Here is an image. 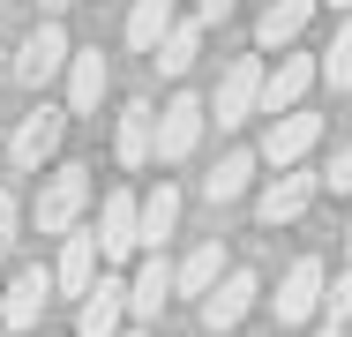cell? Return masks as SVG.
I'll return each instance as SVG.
<instances>
[{
    "label": "cell",
    "instance_id": "30",
    "mask_svg": "<svg viewBox=\"0 0 352 337\" xmlns=\"http://www.w3.org/2000/svg\"><path fill=\"white\" fill-rule=\"evenodd\" d=\"M315 337H345V330H338V323H322V330H315Z\"/></svg>",
    "mask_w": 352,
    "mask_h": 337
},
{
    "label": "cell",
    "instance_id": "1",
    "mask_svg": "<svg viewBox=\"0 0 352 337\" xmlns=\"http://www.w3.org/2000/svg\"><path fill=\"white\" fill-rule=\"evenodd\" d=\"M90 202H98V188H90V165H60V173H45V188H38V232H75L82 217H90Z\"/></svg>",
    "mask_w": 352,
    "mask_h": 337
},
{
    "label": "cell",
    "instance_id": "23",
    "mask_svg": "<svg viewBox=\"0 0 352 337\" xmlns=\"http://www.w3.org/2000/svg\"><path fill=\"white\" fill-rule=\"evenodd\" d=\"M173 23H180V0H135V8H128V45L150 61V45H157Z\"/></svg>",
    "mask_w": 352,
    "mask_h": 337
},
{
    "label": "cell",
    "instance_id": "5",
    "mask_svg": "<svg viewBox=\"0 0 352 337\" xmlns=\"http://www.w3.org/2000/svg\"><path fill=\"white\" fill-rule=\"evenodd\" d=\"M60 135H68V105H38V113H23V128H15V142H8V173H38V165H53Z\"/></svg>",
    "mask_w": 352,
    "mask_h": 337
},
{
    "label": "cell",
    "instance_id": "28",
    "mask_svg": "<svg viewBox=\"0 0 352 337\" xmlns=\"http://www.w3.org/2000/svg\"><path fill=\"white\" fill-rule=\"evenodd\" d=\"M232 8H240V0H195V23H203V30H210V23H225V15H232Z\"/></svg>",
    "mask_w": 352,
    "mask_h": 337
},
{
    "label": "cell",
    "instance_id": "21",
    "mask_svg": "<svg viewBox=\"0 0 352 337\" xmlns=\"http://www.w3.org/2000/svg\"><path fill=\"white\" fill-rule=\"evenodd\" d=\"M255 165H263L255 150H225L210 173H203V195H210V202H240V195H248V180H255Z\"/></svg>",
    "mask_w": 352,
    "mask_h": 337
},
{
    "label": "cell",
    "instance_id": "19",
    "mask_svg": "<svg viewBox=\"0 0 352 337\" xmlns=\"http://www.w3.org/2000/svg\"><path fill=\"white\" fill-rule=\"evenodd\" d=\"M195 53H203V23H195V15H188V23H173V30H165V38H157V45H150V67H157V75H173V83H180V75H188V67H195Z\"/></svg>",
    "mask_w": 352,
    "mask_h": 337
},
{
    "label": "cell",
    "instance_id": "18",
    "mask_svg": "<svg viewBox=\"0 0 352 337\" xmlns=\"http://www.w3.org/2000/svg\"><path fill=\"white\" fill-rule=\"evenodd\" d=\"M307 23H315V0H270V8L255 15V45H263V53H285Z\"/></svg>",
    "mask_w": 352,
    "mask_h": 337
},
{
    "label": "cell",
    "instance_id": "8",
    "mask_svg": "<svg viewBox=\"0 0 352 337\" xmlns=\"http://www.w3.org/2000/svg\"><path fill=\"white\" fill-rule=\"evenodd\" d=\"M322 285H330L322 255H300V263L278 277V292H263V300L278 307V323H307V315H322Z\"/></svg>",
    "mask_w": 352,
    "mask_h": 337
},
{
    "label": "cell",
    "instance_id": "15",
    "mask_svg": "<svg viewBox=\"0 0 352 337\" xmlns=\"http://www.w3.org/2000/svg\"><path fill=\"white\" fill-rule=\"evenodd\" d=\"M315 90V61L307 53H278V67H263V113H292Z\"/></svg>",
    "mask_w": 352,
    "mask_h": 337
},
{
    "label": "cell",
    "instance_id": "22",
    "mask_svg": "<svg viewBox=\"0 0 352 337\" xmlns=\"http://www.w3.org/2000/svg\"><path fill=\"white\" fill-rule=\"evenodd\" d=\"M225 270H232V263H225V240H203V248H188V263L173 270V292H195V300H203Z\"/></svg>",
    "mask_w": 352,
    "mask_h": 337
},
{
    "label": "cell",
    "instance_id": "9",
    "mask_svg": "<svg viewBox=\"0 0 352 337\" xmlns=\"http://www.w3.org/2000/svg\"><path fill=\"white\" fill-rule=\"evenodd\" d=\"M45 300H53V270H45V263L15 270V285L0 292V330H38Z\"/></svg>",
    "mask_w": 352,
    "mask_h": 337
},
{
    "label": "cell",
    "instance_id": "24",
    "mask_svg": "<svg viewBox=\"0 0 352 337\" xmlns=\"http://www.w3.org/2000/svg\"><path fill=\"white\" fill-rule=\"evenodd\" d=\"M315 83H330V90H352V15H345V30L330 38V53L315 61Z\"/></svg>",
    "mask_w": 352,
    "mask_h": 337
},
{
    "label": "cell",
    "instance_id": "31",
    "mask_svg": "<svg viewBox=\"0 0 352 337\" xmlns=\"http://www.w3.org/2000/svg\"><path fill=\"white\" fill-rule=\"evenodd\" d=\"M330 8H345V15H352V0H330Z\"/></svg>",
    "mask_w": 352,
    "mask_h": 337
},
{
    "label": "cell",
    "instance_id": "25",
    "mask_svg": "<svg viewBox=\"0 0 352 337\" xmlns=\"http://www.w3.org/2000/svg\"><path fill=\"white\" fill-rule=\"evenodd\" d=\"M322 323H352V270H338V285H322Z\"/></svg>",
    "mask_w": 352,
    "mask_h": 337
},
{
    "label": "cell",
    "instance_id": "26",
    "mask_svg": "<svg viewBox=\"0 0 352 337\" xmlns=\"http://www.w3.org/2000/svg\"><path fill=\"white\" fill-rule=\"evenodd\" d=\"M15 225H23V202H15L8 188H0V263L15 255Z\"/></svg>",
    "mask_w": 352,
    "mask_h": 337
},
{
    "label": "cell",
    "instance_id": "11",
    "mask_svg": "<svg viewBox=\"0 0 352 337\" xmlns=\"http://www.w3.org/2000/svg\"><path fill=\"white\" fill-rule=\"evenodd\" d=\"M113 150H120V165H128V173L157 165V105H150V98L120 105V128H113Z\"/></svg>",
    "mask_w": 352,
    "mask_h": 337
},
{
    "label": "cell",
    "instance_id": "17",
    "mask_svg": "<svg viewBox=\"0 0 352 337\" xmlns=\"http://www.w3.org/2000/svg\"><path fill=\"white\" fill-rule=\"evenodd\" d=\"M165 300H173V263H165V255H142V270L128 277V315H135V323H157Z\"/></svg>",
    "mask_w": 352,
    "mask_h": 337
},
{
    "label": "cell",
    "instance_id": "29",
    "mask_svg": "<svg viewBox=\"0 0 352 337\" xmlns=\"http://www.w3.org/2000/svg\"><path fill=\"white\" fill-rule=\"evenodd\" d=\"M60 8H75V0H45V15H60Z\"/></svg>",
    "mask_w": 352,
    "mask_h": 337
},
{
    "label": "cell",
    "instance_id": "35",
    "mask_svg": "<svg viewBox=\"0 0 352 337\" xmlns=\"http://www.w3.org/2000/svg\"><path fill=\"white\" fill-rule=\"evenodd\" d=\"M345 337H352V323H345Z\"/></svg>",
    "mask_w": 352,
    "mask_h": 337
},
{
    "label": "cell",
    "instance_id": "6",
    "mask_svg": "<svg viewBox=\"0 0 352 337\" xmlns=\"http://www.w3.org/2000/svg\"><path fill=\"white\" fill-rule=\"evenodd\" d=\"M315 142H322V113H300V105H292V113H270V128H263V150H255V157L278 165V173H292Z\"/></svg>",
    "mask_w": 352,
    "mask_h": 337
},
{
    "label": "cell",
    "instance_id": "16",
    "mask_svg": "<svg viewBox=\"0 0 352 337\" xmlns=\"http://www.w3.org/2000/svg\"><path fill=\"white\" fill-rule=\"evenodd\" d=\"M315 188H322V180L292 165V173H278V180H270V188L255 195V217H263V225H292V217H300V210L315 202Z\"/></svg>",
    "mask_w": 352,
    "mask_h": 337
},
{
    "label": "cell",
    "instance_id": "20",
    "mask_svg": "<svg viewBox=\"0 0 352 337\" xmlns=\"http://www.w3.org/2000/svg\"><path fill=\"white\" fill-rule=\"evenodd\" d=\"M105 53L90 45V53H68V113H98V98H105Z\"/></svg>",
    "mask_w": 352,
    "mask_h": 337
},
{
    "label": "cell",
    "instance_id": "2",
    "mask_svg": "<svg viewBox=\"0 0 352 337\" xmlns=\"http://www.w3.org/2000/svg\"><path fill=\"white\" fill-rule=\"evenodd\" d=\"M217 128H240V120H255L263 113V53H240V61L217 75V98L203 105Z\"/></svg>",
    "mask_w": 352,
    "mask_h": 337
},
{
    "label": "cell",
    "instance_id": "32",
    "mask_svg": "<svg viewBox=\"0 0 352 337\" xmlns=\"http://www.w3.org/2000/svg\"><path fill=\"white\" fill-rule=\"evenodd\" d=\"M345 255H352V225H345Z\"/></svg>",
    "mask_w": 352,
    "mask_h": 337
},
{
    "label": "cell",
    "instance_id": "27",
    "mask_svg": "<svg viewBox=\"0 0 352 337\" xmlns=\"http://www.w3.org/2000/svg\"><path fill=\"white\" fill-rule=\"evenodd\" d=\"M315 180H322L330 195H352V142L338 150V157H330V173H315Z\"/></svg>",
    "mask_w": 352,
    "mask_h": 337
},
{
    "label": "cell",
    "instance_id": "14",
    "mask_svg": "<svg viewBox=\"0 0 352 337\" xmlns=\"http://www.w3.org/2000/svg\"><path fill=\"white\" fill-rule=\"evenodd\" d=\"M98 255L105 263H120V255H135V188H113V195L98 202Z\"/></svg>",
    "mask_w": 352,
    "mask_h": 337
},
{
    "label": "cell",
    "instance_id": "4",
    "mask_svg": "<svg viewBox=\"0 0 352 337\" xmlns=\"http://www.w3.org/2000/svg\"><path fill=\"white\" fill-rule=\"evenodd\" d=\"M68 53L75 45H68V30H60V15H45V23L15 45V83H23V90H45L53 75H68Z\"/></svg>",
    "mask_w": 352,
    "mask_h": 337
},
{
    "label": "cell",
    "instance_id": "10",
    "mask_svg": "<svg viewBox=\"0 0 352 337\" xmlns=\"http://www.w3.org/2000/svg\"><path fill=\"white\" fill-rule=\"evenodd\" d=\"M98 232L90 225H75V232H60V263H53V292H68V300H82L90 285H98Z\"/></svg>",
    "mask_w": 352,
    "mask_h": 337
},
{
    "label": "cell",
    "instance_id": "7",
    "mask_svg": "<svg viewBox=\"0 0 352 337\" xmlns=\"http://www.w3.org/2000/svg\"><path fill=\"white\" fill-rule=\"evenodd\" d=\"M255 307H263V277L255 270H225L210 292H203V330H240Z\"/></svg>",
    "mask_w": 352,
    "mask_h": 337
},
{
    "label": "cell",
    "instance_id": "13",
    "mask_svg": "<svg viewBox=\"0 0 352 337\" xmlns=\"http://www.w3.org/2000/svg\"><path fill=\"white\" fill-rule=\"evenodd\" d=\"M173 225H180V188L173 180H157L150 195H135V248L142 255H157L173 240Z\"/></svg>",
    "mask_w": 352,
    "mask_h": 337
},
{
    "label": "cell",
    "instance_id": "34",
    "mask_svg": "<svg viewBox=\"0 0 352 337\" xmlns=\"http://www.w3.org/2000/svg\"><path fill=\"white\" fill-rule=\"evenodd\" d=\"M0 173H8V157H0Z\"/></svg>",
    "mask_w": 352,
    "mask_h": 337
},
{
    "label": "cell",
    "instance_id": "3",
    "mask_svg": "<svg viewBox=\"0 0 352 337\" xmlns=\"http://www.w3.org/2000/svg\"><path fill=\"white\" fill-rule=\"evenodd\" d=\"M203 128H210L203 98H195V90H173V98L157 105V165H180V157H195Z\"/></svg>",
    "mask_w": 352,
    "mask_h": 337
},
{
    "label": "cell",
    "instance_id": "12",
    "mask_svg": "<svg viewBox=\"0 0 352 337\" xmlns=\"http://www.w3.org/2000/svg\"><path fill=\"white\" fill-rule=\"evenodd\" d=\"M113 330H128V285L120 277H98L82 292V307H75V337H113Z\"/></svg>",
    "mask_w": 352,
    "mask_h": 337
},
{
    "label": "cell",
    "instance_id": "33",
    "mask_svg": "<svg viewBox=\"0 0 352 337\" xmlns=\"http://www.w3.org/2000/svg\"><path fill=\"white\" fill-rule=\"evenodd\" d=\"M113 337H142V330H113Z\"/></svg>",
    "mask_w": 352,
    "mask_h": 337
}]
</instances>
